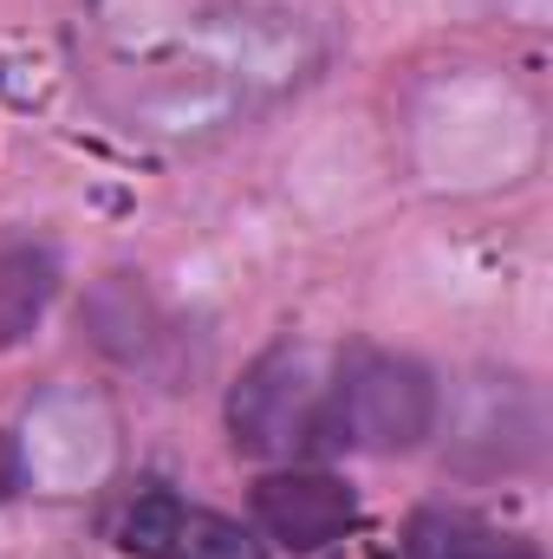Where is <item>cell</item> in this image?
I'll use <instances>...</instances> for the list:
<instances>
[{
  "mask_svg": "<svg viewBox=\"0 0 553 559\" xmlns=\"http://www.w3.org/2000/svg\"><path fill=\"white\" fill-rule=\"evenodd\" d=\"M326 59V20L293 0H143L98 7L92 85L118 131L202 150L306 92Z\"/></svg>",
  "mask_w": 553,
  "mask_h": 559,
  "instance_id": "1",
  "label": "cell"
},
{
  "mask_svg": "<svg viewBox=\"0 0 553 559\" xmlns=\"http://www.w3.org/2000/svg\"><path fill=\"white\" fill-rule=\"evenodd\" d=\"M398 559H541V547L521 527H502V521H489L475 508L430 501L404 521Z\"/></svg>",
  "mask_w": 553,
  "mask_h": 559,
  "instance_id": "7",
  "label": "cell"
},
{
  "mask_svg": "<svg viewBox=\"0 0 553 559\" xmlns=\"http://www.w3.org/2000/svg\"><path fill=\"white\" fill-rule=\"evenodd\" d=\"M13 442V462H20V488H46V495H79L92 481L111 475L118 462V417L98 391H46Z\"/></svg>",
  "mask_w": 553,
  "mask_h": 559,
  "instance_id": "4",
  "label": "cell"
},
{
  "mask_svg": "<svg viewBox=\"0 0 553 559\" xmlns=\"http://www.w3.org/2000/svg\"><path fill=\"white\" fill-rule=\"evenodd\" d=\"M248 527L261 534V547L293 559L332 554L352 527H358V495L326 475V468H306V462H274L255 495H248Z\"/></svg>",
  "mask_w": 553,
  "mask_h": 559,
  "instance_id": "6",
  "label": "cell"
},
{
  "mask_svg": "<svg viewBox=\"0 0 553 559\" xmlns=\"http://www.w3.org/2000/svg\"><path fill=\"white\" fill-rule=\"evenodd\" d=\"M326 397H332V358L319 345L280 338L228 384V442L255 462L326 455Z\"/></svg>",
  "mask_w": 553,
  "mask_h": 559,
  "instance_id": "3",
  "label": "cell"
},
{
  "mask_svg": "<svg viewBox=\"0 0 553 559\" xmlns=\"http://www.w3.org/2000/svg\"><path fill=\"white\" fill-rule=\"evenodd\" d=\"M443 429V384L411 352L345 345L332 352L326 455H411Z\"/></svg>",
  "mask_w": 553,
  "mask_h": 559,
  "instance_id": "2",
  "label": "cell"
},
{
  "mask_svg": "<svg viewBox=\"0 0 553 559\" xmlns=\"http://www.w3.org/2000/svg\"><path fill=\"white\" fill-rule=\"evenodd\" d=\"M111 540L131 559H268L261 534L222 508H202L189 495H176L169 481H143L125 495Z\"/></svg>",
  "mask_w": 553,
  "mask_h": 559,
  "instance_id": "5",
  "label": "cell"
},
{
  "mask_svg": "<svg viewBox=\"0 0 553 559\" xmlns=\"http://www.w3.org/2000/svg\"><path fill=\"white\" fill-rule=\"evenodd\" d=\"M52 299V254L46 248H7L0 254V338H20Z\"/></svg>",
  "mask_w": 553,
  "mask_h": 559,
  "instance_id": "8",
  "label": "cell"
}]
</instances>
